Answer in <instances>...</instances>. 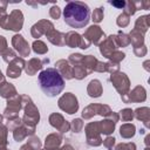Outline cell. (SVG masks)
<instances>
[{"label": "cell", "mask_w": 150, "mask_h": 150, "mask_svg": "<svg viewBox=\"0 0 150 150\" xmlns=\"http://www.w3.org/2000/svg\"><path fill=\"white\" fill-rule=\"evenodd\" d=\"M63 19L66 23L73 28H82L90 20V8L81 1H71L63 9Z\"/></svg>", "instance_id": "cell-1"}, {"label": "cell", "mask_w": 150, "mask_h": 150, "mask_svg": "<svg viewBox=\"0 0 150 150\" xmlns=\"http://www.w3.org/2000/svg\"><path fill=\"white\" fill-rule=\"evenodd\" d=\"M39 84L47 96L55 97L63 90L64 80L57 69L47 68L39 74Z\"/></svg>", "instance_id": "cell-2"}, {"label": "cell", "mask_w": 150, "mask_h": 150, "mask_svg": "<svg viewBox=\"0 0 150 150\" xmlns=\"http://www.w3.org/2000/svg\"><path fill=\"white\" fill-rule=\"evenodd\" d=\"M111 5H114V6H116V7H124V5H125V2L124 1H111L110 2Z\"/></svg>", "instance_id": "cell-3"}]
</instances>
